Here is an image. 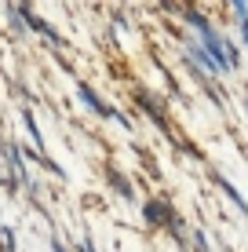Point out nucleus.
I'll return each mask as SVG.
<instances>
[{
    "label": "nucleus",
    "instance_id": "obj_5",
    "mask_svg": "<svg viewBox=\"0 0 248 252\" xmlns=\"http://www.w3.org/2000/svg\"><path fill=\"white\" fill-rule=\"evenodd\" d=\"M135 99H139V106L146 110V114H150L153 121H157V128H165V132H168V121H165V114H161L157 106H153V99H150V95H146V92H135Z\"/></svg>",
    "mask_w": 248,
    "mask_h": 252
},
{
    "label": "nucleus",
    "instance_id": "obj_7",
    "mask_svg": "<svg viewBox=\"0 0 248 252\" xmlns=\"http://www.w3.org/2000/svg\"><path fill=\"white\" fill-rule=\"evenodd\" d=\"M186 48H190V55H193V59H197V63H201L204 69H208V73H219V66H216V59H212V55H208V51H204V48H197V44H186Z\"/></svg>",
    "mask_w": 248,
    "mask_h": 252
},
{
    "label": "nucleus",
    "instance_id": "obj_2",
    "mask_svg": "<svg viewBox=\"0 0 248 252\" xmlns=\"http://www.w3.org/2000/svg\"><path fill=\"white\" fill-rule=\"evenodd\" d=\"M15 11H19V15H26V22H29V26H33V30H37V33H44V37H48V40H55V44H58V48H62V44H66V40H62V37H58V33H55V30H51V26H48V22H40V19H37V15H33V11H29V7H15Z\"/></svg>",
    "mask_w": 248,
    "mask_h": 252
},
{
    "label": "nucleus",
    "instance_id": "obj_4",
    "mask_svg": "<svg viewBox=\"0 0 248 252\" xmlns=\"http://www.w3.org/2000/svg\"><path fill=\"white\" fill-rule=\"evenodd\" d=\"M22 121H26V128H29V135H33V146H37V154H44V135H40L37 117L29 114V106H22ZM44 158H48V154H44Z\"/></svg>",
    "mask_w": 248,
    "mask_h": 252
},
{
    "label": "nucleus",
    "instance_id": "obj_11",
    "mask_svg": "<svg viewBox=\"0 0 248 252\" xmlns=\"http://www.w3.org/2000/svg\"><path fill=\"white\" fill-rule=\"evenodd\" d=\"M245 110H248V102H245Z\"/></svg>",
    "mask_w": 248,
    "mask_h": 252
},
{
    "label": "nucleus",
    "instance_id": "obj_6",
    "mask_svg": "<svg viewBox=\"0 0 248 252\" xmlns=\"http://www.w3.org/2000/svg\"><path fill=\"white\" fill-rule=\"evenodd\" d=\"M106 176H110V183H113L117 190H121V197H128V201H135V194H132V183H128V179L121 176V172H117V168H110Z\"/></svg>",
    "mask_w": 248,
    "mask_h": 252
},
{
    "label": "nucleus",
    "instance_id": "obj_1",
    "mask_svg": "<svg viewBox=\"0 0 248 252\" xmlns=\"http://www.w3.org/2000/svg\"><path fill=\"white\" fill-rule=\"evenodd\" d=\"M77 95H81V99H84V106H88V110H95L99 117H113V121H121V125H128V117H124V114H117L113 106H106V102H102L99 95L91 92V84H84V81H81V84H77Z\"/></svg>",
    "mask_w": 248,
    "mask_h": 252
},
{
    "label": "nucleus",
    "instance_id": "obj_8",
    "mask_svg": "<svg viewBox=\"0 0 248 252\" xmlns=\"http://www.w3.org/2000/svg\"><path fill=\"white\" fill-rule=\"evenodd\" d=\"M216 183H219V187H223V194H230V201H234L237 208H241V212H248V201H245V197H241V194H237V187H234V183H226V179H223V176H216Z\"/></svg>",
    "mask_w": 248,
    "mask_h": 252
},
{
    "label": "nucleus",
    "instance_id": "obj_3",
    "mask_svg": "<svg viewBox=\"0 0 248 252\" xmlns=\"http://www.w3.org/2000/svg\"><path fill=\"white\" fill-rule=\"evenodd\" d=\"M142 212H146V220H150V223H157V227H161V223L168 227V223L175 220V212H172V208H165L161 201H146V208H142Z\"/></svg>",
    "mask_w": 248,
    "mask_h": 252
},
{
    "label": "nucleus",
    "instance_id": "obj_10",
    "mask_svg": "<svg viewBox=\"0 0 248 252\" xmlns=\"http://www.w3.org/2000/svg\"><path fill=\"white\" fill-rule=\"evenodd\" d=\"M51 249H55V252H66V245H62L58 238H51Z\"/></svg>",
    "mask_w": 248,
    "mask_h": 252
},
{
    "label": "nucleus",
    "instance_id": "obj_9",
    "mask_svg": "<svg viewBox=\"0 0 248 252\" xmlns=\"http://www.w3.org/2000/svg\"><path fill=\"white\" fill-rule=\"evenodd\" d=\"M77 252H95V245H91L88 238H81V245H77Z\"/></svg>",
    "mask_w": 248,
    "mask_h": 252
}]
</instances>
